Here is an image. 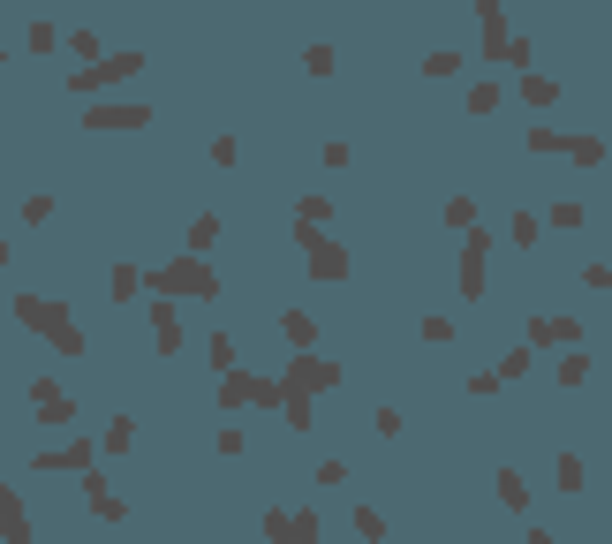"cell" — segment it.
Masks as SVG:
<instances>
[{
  "label": "cell",
  "instance_id": "21",
  "mask_svg": "<svg viewBox=\"0 0 612 544\" xmlns=\"http://www.w3.org/2000/svg\"><path fill=\"white\" fill-rule=\"evenodd\" d=\"M552 476H560V492H567V499H575L582 484H590V469H582V454H560V461H552Z\"/></svg>",
  "mask_w": 612,
  "mask_h": 544
},
{
  "label": "cell",
  "instance_id": "1",
  "mask_svg": "<svg viewBox=\"0 0 612 544\" xmlns=\"http://www.w3.org/2000/svg\"><path fill=\"white\" fill-rule=\"evenodd\" d=\"M333 386H340V363L295 356L288 371H280V416H288L295 431H310V393H333Z\"/></svg>",
  "mask_w": 612,
  "mask_h": 544
},
{
  "label": "cell",
  "instance_id": "32",
  "mask_svg": "<svg viewBox=\"0 0 612 544\" xmlns=\"http://www.w3.org/2000/svg\"><path fill=\"white\" fill-rule=\"evenodd\" d=\"M212 167H242V136H212Z\"/></svg>",
  "mask_w": 612,
  "mask_h": 544
},
{
  "label": "cell",
  "instance_id": "36",
  "mask_svg": "<svg viewBox=\"0 0 612 544\" xmlns=\"http://www.w3.org/2000/svg\"><path fill=\"white\" fill-rule=\"evenodd\" d=\"M333 61H340L333 46H310V53H303V68H310V76H333Z\"/></svg>",
  "mask_w": 612,
  "mask_h": 544
},
{
  "label": "cell",
  "instance_id": "33",
  "mask_svg": "<svg viewBox=\"0 0 612 544\" xmlns=\"http://www.w3.org/2000/svg\"><path fill=\"white\" fill-rule=\"evenodd\" d=\"M53 220V197H46V189H38V197H23V227H46Z\"/></svg>",
  "mask_w": 612,
  "mask_h": 544
},
{
  "label": "cell",
  "instance_id": "5",
  "mask_svg": "<svg viewBox=\"0 0 612 544\" xmlns=\"http://www.w3.org/2000/svg\"><path fill=\"white\" fill-rule=\"evenodd\" d=\"M295 250H303V272H310V280H325V288L348 280V250H340L325 227H295Z\"/></svg>",
  "mask_w": 612,
  "mask_h": 544
},
{
  "label": "cell",
  "instance_id": "24",
  "mask_svg": "<svg viewBox=\"0 0 612 544\" xmlns=\"http://www.w3.org/2000/svg\"><path fill=\"white\" fill-rule=\"evenodd\" d=\"M106 295H114V303H129V295H144V272H136V265H114V280H106Z\"/></svg>",
  "mask_w": 612,
  "mask_h": 544
},
{
  "label": "cell",
  "instance_id": "23",
  "mask_svg": "<svg viewBox=\"0 0 612 544\" xmlns=\"http://www.w3.org/2000/svg\"><path fill=\"white\" fill-rule=\"evenodd\" d=\"M499 99H507V91H499L492 76H476V84H469V99H461V106H469V114H492Z\"/></svg>",
  "mask_w": 612,
  "mask_h": 544
},
{
  "label": "cell",
  "instance_id": "28",
  "mask_svg": "<svg viewBox=\"0 0 612 544\" xmlns=\"http://www.w3.org/2000/svg\"><path fill=\"white\" fill-rule=\"evenodd\" d=\"M204 356L220 363V378H227V371H235V333H212V340H204Z\"/></svg>",
  "mask_w": 612,
  "mask_h": 544
},
{
  "label": "cell",
  "instance_id": "16",
  "mask_svg": "<svg viewBox=\"0 0 612 544\" xmlns=\"http://www.w3.org/2000/svg\"><path fill=\"white\" fill-rule=\"evenodd\" d=\"M476 23H484V53H492V61H507V46H514L507 8H476Z\"/></svg>",
  "mask_w": 612,
  "mask_h": 544
},
{
  "label": "cell",
  "instance_id": "30",
  "mask_svg": "<svg viewBox=\"0 0 612 544\" xmlns=\"http://www.w3.org/2000/svg\"><path fill=\"white\" fill-rule=\"evenodd\" d=\"M23 46H31V53H53V46H61V23H31V31H23Z\"/></svg>",
  "mask_w": 612,
  "mask_h": 544
},
{
  "label": "cell",
  "instance_id": "6",
  "mask_svg": "<svg viewBox=\"0 0 612 544\" xmlns=\"http://www.w3.org/2000/svg\"><path fill=\"white\" fill-rule=\"evenodd\" d=\"M484 272H492V235L469 227V235H461V272H454L461 303H484Z\"/></svg>",
  "mask_w": 612,
  "mask_h": 544
},
{
  "label": "cell",
  "instance_id": "15",
  "mask_svg": "<svg viewBox=\"0 0 612 544\" xmlns=\"http://www.w3.org/2000/svg\"><path fill=\"white\" fill-rule=\"evenodd\" d=\"M152 348H159V356H182V325H174V303H159V295H152Z\"/></svg>",
  "mask_w": 612,
  "mask_h": 544
},
{
  "label": "cell",
  "instance_id": "35",
  "mask_svg": "<svg viewBox=\"0 0 612 544\" xmlns=\"http://www.w3.org/2000/svg\"><path fill=\"white\" fill-rule=\"evenodd\" d=\"M356 537H363V544H378V537H386V514H371V507H356Z\"/></svg>",
  "mask_w": 612,
  "mask_h": 544
},
{
  "label": "cell",
  "instance_id": "10",
  "mask_svg": "<svg viewBox=\"0 0 612 544\" xmlns=\"http://www.w3.org/2000/svg\"><path fill=\"white\" fill-rule=\"evenodd\" d=\"M265 537H272V544H318V514L272 507V514H265Z\"/></svg>",
  "mask_w": 612,
  "mask_h": 544
},
{
  "label": "cell",
  "instance_id": "37",
  "mask_svg": "<svg viewBox=\"0 0 612 544\" xmlns=\"http://www.w3.org/2000/svg\"><path fill=\"white\" fill-rule=\"evenodd\" d=\"M454 68H461V53H454V46H439V53L424 61V76H454Z\"/></svg>",
  "mask_w": 612,
  "mask_h": 544
},
{
  "label": "cell",
  "instance_id": "13",
  "mask_svg": "<svg viewBox=\"0 0 612 544\" xmlns=\"http://www.w3.org/2000/svg\"><path fill=\"white\" fill-rule=\"evenodd\" d=\"M0 544H31V514H23V499L0 484Z\"/></svg>",
  "mask_w": 612,
  "mask_h": 544
},
{
  "label": "cell",
  "instance_id": "8",
  "mask_svg": "<svg viewBox=\"0 0 612 544\" xmlns=\"http://www.w3.org/2000/svg\"><path fill=\"white\" fill-rule=\"evenodd\" d=\"M220 408H280V378H257V371H227L220 378Z\"/></svg>",
  "mask_w": 612,
  "mask_h": 544
},
{
  "label": "cell",
  "instance_id": "17",
  "mask_svg": "<svg viewBox=\"0 0 612 544\" xmlns=\"http://www.w3.org/2000/svg\"><path fill=\"white\" fill-rule=\"evenodd\" d=\"M560 159H575V167H605V136H560Z\"/></svg>",
  "mask_w": 612,
  "mask_h": 544
},
{
  "label": "cell",
  "instance_id": "18",
  "mask_svg": "<svg viewBox=\"0 0 612 544\" xmlns=\"http://www.w3.org/2000/svg\"><path fill=\"white\" fill-rule=\"evenodd\" d=\"M514 99H529V106H537V114H544V106L560 99V84H552V76H544V68H529L522 84H514Z\"/></svg>",
  "mask_w": 612,
  "mask_h": 544
},
{
  "label": "cell",
  "instance_id": "3",
  "mask_svg": "<svg viewBox=\"0 0 612 544\" xmlns=\"http://www.w3.org/2000/svg\"><path fill=\"white\" fill-rule=\"evenodd\" d=\"M144 288L159 295V303H174V295H189V303H212V295H220V272L204 265V257H189V250H174L167 265L152 272V280H144Z\"/></svg>",
  "mask_w": 612,
  "mask_h": 544
},
{
  "label": "cell",
  "instance_id": "20",
  "mask_svg": "<svg viewBox=\"0 0 612 544\" xmlns=\"http://www.w3.org/2000/svg\"><path fill=\"white\" fill-rule=\"evenodd\" d=\"M68 53H76V61L91 68V61H106V53H114V46H106L99 31H68Z\"/></svg>",
  "mask_w": 612,
  "mask_h": 544
},
{
  "label": "cell",
  "instance_id": "26",
  "mask_svg": "<svg viewBox=\"0 0 612 544\" xmlns=\"http://www.w3.org/2000/svg\"><path fill=\"white\" fill-rule=\"evenodd\" d=\"M212 235H220V220H212V212H197V220H189V257L212 250Z\"/></svg>",
  "mask_w": 612,
  "mask_h": 544
},
{
  "label": "cell",
  "instance_id": "38",
  "mask_svg": "<svg viewBox=\"0 0 612 544\" xmlns=\"http://www.w3.org/2000/svg\"><path fill=\"white\" fill-rule=\"evenodd\" d=\"M0 272H8V235H0Z\"/></svg>",
  "mask_w": 612,
  "mask_h": 544
},
{
  "label": "cell",
  "instance_id": "34",
  "mask_svg": "<svg viewBox=\"0 0 612 544\" xmlns=\"http://www.w3.org/2000/svg\"><path fill=\"white\" fill-rule=\"evenodd\" d=\"M507 242H514V250H537V212H522V220L507 227Z\"/></svg>",
  "mask_w": 612,
  "mask_h": 544
},
{
  "label": "cell",
  "instance_id": "29",
  "mask_svg": "<svg viewBox=\"0 0 612 544\" xmlns=\"http://www.w3.org/2000/svg\"><path fill=\"white\" fill-rule=\"evenodd\" d=\"M325 220H333V204H325V197H303V204H295V227H325Z\"/></svg>",
  "mask_w": 612,
  "mask_h": 544
},
{
  "label": "cell",
  "instance_id": "19",
  "mask_svg": "<svg viewBox=\"0 0 612 544\" xmlns=\"http://www.w3.org/2000/svg\"><path fill=\"white\" fill-rule=\"evenodd\" d=\"M544 220L560 227V235H575V227H590V204H575V197H560V204H552V212H544Z\"/></svg>",
  "mask_w": 612,
  "mask_h": 544
},
{
  "label": "cell",
  "instance_id": "14",
  "mask_svg": "<svg viewBox=\"0 0 612 544\" xmlns=\"http://www.w3.org/2000/svg\"><path fill=\"white\" fill-rule=\"evenodd\" d=\"M280 340H288L295 356H310V348H318V318H310V310H280Z\"/></svg>",
  "mask_w": 612,
  "mask_h": 544
},
{
  "label": "cell",
  "instance_id": "27",
  "mask_svg": "<svg viewBox=\"0 0 612 544\" xmlns=\"http://www.w3.org/2000/svg\"><path fill=\"white\" fill-rule=\"evenodd\" d=\"M446 227H454V235H469V227H476V197H446Z\"/></svg>",
  "mask_w": 612,
  "mask_h": 544
},
{
  "label": "cell",
  "instance_id": "22",
  "mask_svg": "<svg viewBox=\"0 0 612 544\" xmlns=\"http://www.w3.org/2000/svg\"><path fill=\"white\" fill-rule=\"evenodd\" d=\"M492 484H499V499H507L514 514H529V484H522V469H499Z\"/></svg>",
  "mask_w": 612,
  "mask_h": 544
},
{
  "label": "cell",
  "instance_id": "31",
  "mask_svg": "<svg viewBox=\"0 0 612 544\" xmlns=\"http://www.w3.org/2000/svg\"><path fill=\"white\" fill-rule=\"evenodd\" d=\"M582 378H590V356H582V348H567V356H560V386H582Z\"/></svg>",
  "mask_w": 612,
  "mask_h": 544
},
{
  "label": "cell",
  "instance_id": "4",
  "mask_svg": "<svg viewBox=\"0 0 612 544\" xmlns=\"http://www.w3.org/2000/svg\"><path fill=\"white\" fill-rule=\"evenodd\" d=\"M136 76H144V53H136V46H121V53H106V61L76 68V76H68V91H84V99L99 106V91H114V84H136Z\"/></svg>",
  "mask_w": 612,
  "mask_h": 544
},
{
  "label": "cell",
  "instance_id": "9",
  "mask_svg": "<svg viewBox=\"0 0 612 544\" xmlns=\"http://www.w3.org/2000/svg\"><path fill=\"white\" fill-rule=\"evenodd\" d=\"M544 348H582V325L575 318H529V356H544Z\"/></svg>",
  "mask_w": 612,
  "mask_h": 544
},
{
  "label": "cell",
  "instance_id": "25",
  "mask_svg": "<svg viewBox=\"0 0 612 544\" xmlns=\"http://www.w3.org/2000/svg\"><path fill=\"white\" fill-rule=\"evenodd\" d=\"M129 446H136V424H129V416H114L106 439H99V454H129Z\"/></svg>",
  "mask_w": 612,
  "mask_h": 544
},
{
  "label": "cell",
  "instance_id": "11",
  "mask_svg": "<svg viewBox=\"0 0 612 544\" xmlns=\"http://www.w3.org/2000/svg\"><path fill=\"white\" fill-rule=\"evenodd\" d=\"M31 469H76V476H84V469H99V446H91V439H68L61 454H31Z\"/></svg>",
  "mask_w": 612,
  "mask_h": 544
},
{
  "label": "cell",
  "instance_id": "12",
  "mask_svg": "<svg viewBox=\"0 0 612 544\" xmlns=\"http://www.w3.org/2000/svg\"><path fill=\"white\" fill-rule=\"evenodd\" d=\"M31 408H38V424H68V416H76V401H68L53 378H38V386H31Z\"/></svg>",
  "mask_w": 612,
  "mask_h": 544
},
{
  "label": "cell",
  "instance_id": "2",
  "mask_svg": "<svg viewBox=\"0 0 612 544\" xmlns=\"http://www.w3.org/2000/svg\"><path fill=\"white\" fill-rule=\"evenodd\" d=\"M16 325H31L46 348H61V356H84L91 340H84V325H76V310L68 303H53V295H16Z\"/></svg>",
  "mask_w": 612,
  "mask_h": 544
},
{
  "label": "cell",
  "instance_id": "7",
  "mask_svg": "<svg viewBox=\"0 0 612 544\" xmlns=\"http://www.w3.org/2000/svg\"><path fill=\"white\" fill-rule=\"evenodd\" d=\"M84 129L91 136H106V129L136 136V129H152V106L144 99H99V106H84Z\"/></svg>",
  "mask_w": 612,
  "mask_h": 544
}]
</instances>
